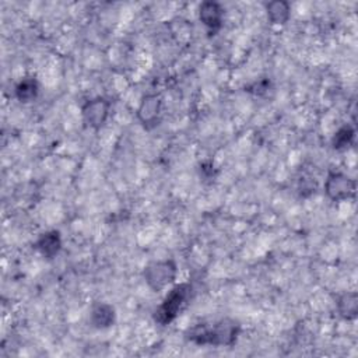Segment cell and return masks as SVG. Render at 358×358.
I'll return each instance as SVG.
<instances>
[{"instance_id": "1", "label": "cell", "mask_w": 358, "mask_h": 358, "mask_svg": "<svg viewBox=\"0 0 358 358\" xmlns=\"http://www.w3.org/2000/svg\"><path fill=\"white\" fill-rule=\"evenodd\" d=\"M241 333V324L231 317H222L210 323L200 322L189 327L185 333L190 343L197 345L213 347H232Z\"/></svg>"}, {"instance_id": "2", "label": "cell", "mask_w": 358, "mask_h": 358, "mask_svg": "<svg viewBox=\"0 0 358 358\" xmlns=\"http://www.w3.org/2000/svg\"><path fill=\"white\" fill-rule=\"evenodd\" d=\"M192 295H193V285L190 282L175 284L168 291L162 302L154 310V320L161 326H166L172 323L180 315V312L187 306Z\"/></svg>"}, {"instance_id": "3", "label": "cell", "mask_w": 358, "mask_h": 358, "mask_svg": "<svg viewBox=\"0 0 358 358\" xmlns=\"http://www.w3.org/2000/svg\"><path fill=\"white\" fill-rule=\"evenodd\" d=\"M178 266L172 259L155 260L148 263L143 270V278L148 288L154 292H161L176 280Z\"/></svg>"}, {"instance_id": "4", "label": "cell", "mask_w": 358, "mask_h": 358, "mask_svg": "<svg viewBox=\"0 0 358 358\" xmlns=\"http://www.w3.org/2000/svg\"><path fill=\"white\" fill-rule=\"evenodd\" d=\"M323 189L329 200L340 203L355 196L357 182L344 172L330 171L324 179Z\"/></svg>"}, {"instance_id": "5", "label": "cell", "mask_w": 358, "mask_h": 358, "mask_svg": "<svg viewBox=\"0 0 358 358\" xmlns=\"http://www.w3.org/2000/svg\"><path fill=\"white\" fill-rule=\"evenodd\" d=\"M110 113V101L103 96H95L88 101L81 108L83 122L87 127L92 130H99L108 120Z\"/></svg>"}, {"instance_id": "6", "label": "cell", "mask_w": 358, "mask_h": 358, "mask_svg": "<svg viewBox=\"0 0 358 358\" xmlns=\"http://www.w3.org/2000/svg\"><path fill=\"white\" fill-rule=\"evenodd\" d=\"M162 99L157 94H147L141 98L137 108V119L147 130L155 127L159 120Z\"/></svg>"}, {"instance_id": "7", "label": "cell", "mask_w": 358, "mask_h": 358, "mask_svg": "<svg viewBox=\"0 0 358 358\" xmlns=\"http://www.w3.org/2000/svg\"><path fill=\"white\" fill-rule=\"evenodd\" d=\"M199 20L207 28V31L214 35L222 27L224 7L218 1H203L199 7Z\"/></svg>"}, {"instance_id": "8", "label": "cell", "mask_w": 358, "mask_h": 358, "mask_svg": "<svg viewBox=\"0 0 358 358\" xmlns=\"http://www.w3.org/2000/svg\"><path fill=\"white\" fill-rule=\"evenodd\" d=\"M34 248L38 250L41 256L45 259H53L57 256V253L62 249V236L60 232L56 229L46 231L38 236V239L34 243Z\"/></svg>"}, {"instance_id": "9", "label": "cell", "mask_w": 358, "mask_h": 358, "mask_svg": "<svg viewBox=\"0 0 358 358\" xmlns=\"http://www.w3.org/2000/svg\"><path fill=\"white\" fill-rule=\"evenodd\" d=\"M116 320V310L108 302H96L90 312V322L95 329L103 330L113 326Z\"/></svg>"}, {"instance_id": "10", "label": "cell", "mask_w": 358, "mask_h": 358, "mask_svg": "<svg viewBox=\"0 0 358 358\" xmlns=\"http://www.w3.org/2000/svg\"><path fill=\"white\" fill-rule=\"evenodd\" d=\"M266 14L273 25H285L291 17V4L285 0L266 3Z\"/></svg>"}, {"instance_id": "11", "label": "cell", "mask_w": 358, "mask_h": 358, "mask_svg": "<svg viewBox=\"0 0 358 358\" xmlns=\"http://www.w3.org/2000/svg\"><path fill=\"white\" fill-rule=\"evenodd\" d=\"M338 315L345 320H354L358 315V294L348 291L341 294L336 302Z\"/></svg>"}, {"instance_id": "12", "label": "cell", "mask_w": 358, "mask_h": 358, "mask_svg": "<svg viewBox=\"0 0 358 358\" xmlns=\"http://www.w3.org/2000/svg\"><path fill=\"white\" fill-rule=\"evenodd\" d=\"M39 94V84L34 77H25L15 85V98L21 103H29L36 99Z\"/></svg>"}, {"instance_id": "13", "label": "cell", "mask_w": 358, "mask_h": 358, "mask_svg": "<svg viewBox=\"0 0 358 358\" xmlns=\"http://www.w3.org/2000/svg\"><path fill=\"white\" fill-rule=\"evenodd\" d=\"M355 140V129L350 124H343L337 129L331 138V145L337 151H343L350 148Z\"/></svg>"}]
</instances>
